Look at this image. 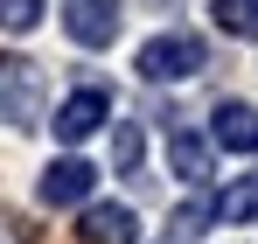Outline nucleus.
Wrapping results in <instances>:
<instances>
[{
	"label": "nucleus",
	"mask_w": 258,
	"mask_h": 244,
	"mask_svg": "<svg viewBox=\"0 0 258 244\" xmlns=\"http://www.w3.org/2000/svg\"><path fill=\"white\" fill-rule=\"evenodd\" d=\"M210 63V49H203V35H154V42H140V77L147 84H181V77H196Z\"/></svg>",
	"instance_id": "nucleus-1"
},
{
	"label": "nucleus",
	"mask_w": 258,
	"mask_h": 244,
	"mask_svg": "<svg viewBox=\"0 0 258 244\" xmlns=\"http://www.w3.org/2000/svg\"><path fill=\"white\" fill-rule=\"evenodd\" d=\"M105 119H112V91H105V84H84V91H70V98L56 105V119H49V126H56L63 147H77V140H91Z\"/></svg>",
	"instance_id": "nucleus-2"
},
{
	"label": "nucleus",
	"mask_w": 258,
	"mask_h": 244,
	"mask_svg": "<svg viewBox=\"0 0 258 244\" xmlns=\"http://www.w3.org/2000/svg\"><path fill=\"white\" fill-rule=\"evenodd\" d=\"M91 189H98V167L77 161V154H63V161H49V167H42L35 203H49V209H77V203H91Z\"/></svg>",
	"instance_id": "nucleus-3"
},
{
	"label": "nucleus",
	"mask_w": 258,
	"mask_h": 244,
	"mask_svg": "<svg viewBox=\"0 0 258 244\" xmlns=\"http://www.w3.org/2000/svg\"><path fill=\"white\" fill-rule=\"evenodd\" d=\"M0 112L14 126H35L42 119V70L21 63V56H0Z\"/></svg>",
	"instance_id": "nucleus-4"
},
{
	"label": "nucleus",
	"mask_w": 258,
	"mask_h": 244,
	"mask_svg": "<svg viewBox=\"0 0 258 244\" xmlns=\"http://www.w3.org/2000/svg\"><path fill=\"white\" fill-rule=\"evenodd\" d=\"M63 28H70V42H84V49H105V42L119 35V0H63Z\"/></svg>",
	"instance_id": "nucleus-5"
},
{
	"label": "nucleus",
	"mask_w": 258,
	"mask_h": 244,
	"mask_svg": "<svg viewBox=\"0 0 258 244\" xmlns=\"http://www.w3.org/2000/svg\"><path fill=\"white\" fill-rule=\"evenodd\" d=\"M210 140L223 147V154H258V105L223 98V105L210 112Z\"/></svg>",
	"instance_id": "nucleus-6"
},
{
	"label": "nucleus",
	"mask_w": 258,
	"mask_h": 244,
	"mask_svg": "<svg viewBox=\"0 0 258 244\" xmlns=\"http://www.w3.org/2000/svg\"><path fill=\"white\" fill-rule=\"evenodd\" d=\"M133 209L126 203H84V216H77V237L84 244H133Z\"/></svg>",
	"instance_id": "nucleus-7"
},
{
	"label": "nucleus",
	"mask_w": 258,
	"mask_h": 244,
	"mask_svg": "<svg viewBox=\"0 0 258 244\" xmlns=\"http://www.w3.org/2000/svg\"><path fill=\"white\" fill-rule=\"evenodd\" d=\"M168 167L181 174V181H210V140L188 133V126H174L168 133Z\"/></svg>",
	"instance_id": "nucleus-8"
},
{
	"label": "nucleus",
	"mask_w": 258,
	"mask_h": 244,
	"mask_svg": "<svg viewBox=\"0 0 258 244\" xmlns=\"http://www.w3.org/2000/svg\"><path fill=\"white\" fill-rule=\"evenodd\" d=\"M210 209H216V223H251V216H258V174H237Z\"/></svg>",
	"instance_id": "nucleus-9"
},
{
	"label": "nucleus",
	"mask_w": 258,
	"mask_h": 244,
	"mask_svg": "<svg viewBox=\"0 0 258 244\" xmlns=\"http://www.w3.org/2000/svg\"><path fill=\"white\" fill-rule=\"evenodd\" d=\"M140 154H147V133L133 119H119L112 126V167H119V174H140Z\"/></svg>",
	"instance_id": "nucleus-10"
},
{
	"label": "nucleus",
	"mask_w": 258,
	"mask_h": 244,
	"mask_svg": "<svg viewBox=\"0 0 258 244\" xmlns=\"http://www.w3.org/2000/svg\"><path fill=\"white\" fill-rule=\"evenodd\" d=\"M210 14H216V28H223V35H244V42L258 35V0H216Z\"/></svg>",
	"instance_id": "nucleus-11"
},
{
	"label": "nucleus",
	"mask_w": 258,
	"mask_h": 244,
	"mask_svg": "<svg viewBox=\"0 0 258 244\" xmlns=\"http://www.w3.org/2000/svg\"><path fill=\"white\" fill-rule=\"evenodd\" d=\"M42 28V0H0V35H28Z\"/></svg>",
	"instance_id": "nucleus-12"
},
{
	"label": "nucleus",
	"mask_w": 258,
	"mask_h": 244,
	"mask_svg": "<svg viewBox=\"0 0 258 244\" xmlns=\"http://www.w3.org/2000/svg\"><path fill=\"white\" fill-rule=\"evenodd\" d=\"M210 216H216V209H210V196H196V203H181V209H174V216H168V230H174V244H188V237H196V230H203V223H210Z\"/></svg>",
	"instance_id": "nucleus-13"
}]
</instances>
